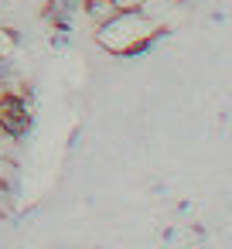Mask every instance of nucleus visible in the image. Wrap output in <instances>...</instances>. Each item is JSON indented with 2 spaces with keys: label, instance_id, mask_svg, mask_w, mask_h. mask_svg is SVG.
Masks as SVG:
<instances>
[{
  "label": "nucleus",
  "instance_id": "obj_3",
  "mask_svg": "<svg viewBox=\"0 0 232 249\" xmlns=\"http://www.w3.org/2000/svg\"><path fill=\"white\" fill-rule=\"evenodd\" d=\"M116 4V11H143L150 0H113Z\"/></svg>",
  "mask_w": 232,
  "mask_h": 249
},
{
  "label": "nucleus",
  "instance_id": "obj_2",
  "mask_svg": "<svg viewBox=\"0 0 232 249\" xmlns=\"http://www.w3.org/2000/svg\"><path fill=\"white\" fill-rule=\"evenodd\" d=\"M86 14H89V18H92V24L99 28V24H106L109 18H116L120 11H116L113 0H106V4H86Z\"/></svg>",
  "mask_w": 232,
  "mask_h": 249
},
{
  "label": "nucleus",
  "instance_id": "obj_1",
  "mask_svg": "<svg viewBox=\"0 0 232 249\" xmlns=\"http://www.w3.org/2000/svg\"><path fill=\"white\" fill-rule=\"evenodd\" d=\"M157 24L150 18H143V11H120L116 18H109L106 24L96 28V41L113 52V55H130L137 48H143L154 38Z\"/></svg>",
  "mask_w": 232,
  "mask_h": 249
},
{
  "label": "nucleus",
  "instance_id": "obj_4",
  "mask_svg": "<svg viewBox=\"0 0 232 249\" xmlns=\"http://www.w3.org/2000/svg\"><path fill=\"white\" fill-rule=\"evenodd\" d=\"M82 4H106V0H82Z\"/></svg>",
  "mask_w": 232,
  "mask_h": 249
}]
</instances>
